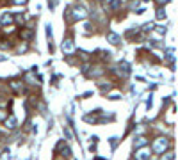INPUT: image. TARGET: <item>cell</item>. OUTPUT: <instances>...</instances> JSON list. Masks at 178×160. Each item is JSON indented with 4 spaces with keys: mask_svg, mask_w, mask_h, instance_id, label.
Returning <instances> with one entry per match:
<instances>
[{
    "mask_svg": "<svg viewBox=\"0 0 178 160\" xmlns=\"http://www.w3.org/2000/svg\"><path fill=\"white\" fill-rule=\"evenodd\" d=\"M12 87H14L16 91H20V89H21L23 85H20V82H12Z\"/></svg>",
    "mask_w": 178,
    "mask_h": 160,
    "instance_id": "9",
    "label": "cell"
},
{
    "mask_svg": "<svg viewBox=\"0 0 178 160\" xmlns=\"http://www.w3.org/2000/svg\"><path fill=\"white\" fill-rule=\"evenodd\" d=\"M148 157H150V150H148V148H144V150H139V151H137L136 160H146Z\"/></svg>",
    "mask_w": 178,
    "mask_h": 160,
    "instance_id": "2",
    "label": "cell"
},
{
    "mask_svg": "<svg viewBox=\"0 0 178 160\" xmlns=\"http://www.w3.org/2000/svg\"><path fill=\"white\" fill-rule=\"evenodd\" d=\"M2 21H4V23H11V21H12V16H11V14H4V16H2Z\"/></svg>",
    "mask_w": 178,
    "mask_h": 160,
    "instance_id": "8",
    "label": "cell"
},
{
    "mask_svg": "<svg viewBox=\"0 0 178 160\" xmlns=\"http://www.w3.org/2000/svg\"><path fill=\"white\" fill-rule=\"evenodd\" d=\"M159 2H168V0H159Z\"/></svg>",
    "mask_w": 178,
    "mask_h": 160,
    "instance_id": "14",
    "label": "cell"
},
{
    "mask_svg": "<svg viewBox=\"0 0 178 160\" xmlns=\"http://www.w3.org/2000/svg\"><path fill=\"white\" fill-rule=\"evenodd\" d=\"M109 41H111L112 45H118V43H119V37H118L116 34H109Z\"/></svg>",
    "mask_w": 178,
    "mask_h": 160,
    "instance_id": "7",
    "label": "cell"
},
{
    "mask_svg": "<svg viewBox=\"0 0 178 160\" xmlns=\"http://www.w3.org/2000/svg\"><path fill=\"white\" fill-rule=\"evenodd\" d=\"M160 160H173V153H168L166 157H162Z\"/></svg>",
    "mask_w": 178,
    "mask_h": 160,
    "instance_id": "10",
    "label": "cell"
},
{
    "mask_svg": "<svg viewBox=\"0 0 178 160\" xmlns=\"http://www.w3.org/2000/svg\"><path fill=\"white\" fill-rule=\"evenodd\" d=\"M168 144H169L168 139H162V137H160V139H157V141L153 142V150H155L157 153H164V150L168 148Z\"/></svg>",
    "mask_w": 178,
    "mask_h": 160,
    "instance_id": "1",
    "label": "cell"
},
{
    "mask_svg": "<svg viewBox=\"0 0 178 160\" xmlns=\"http://www.w3.org/2000/svg\"><path fill=\"white\" fill-rule=\"evenodd\" d=\"M73 11H75V12H73V16H75V18H78V20L86 18V9H84V7H75Z\"/></svg>",
    "mask_w": 178,
    "mask_h": 160,
    "instance_id": "3",
    "label": "cell"
},
{
    "mask_svg": "<svg viewBox=\"0 0 178 160\" xmlns=\"http://www.w3.org/2000/svg\"><path fill=\"white\" fill-rule=\"evenodd\" d=\"M157 16H159V18H164V16H166V12H164L162 9H159V12H157Z\"/></svg>",
    "mask_w": 178,
    "mask_h": 160,
    "instance_id": "11",
    "label": "cell"
},
{
    "mask_svg": "<svg viewBox=\"0 0 178 160\" xmlns=\"http://www.w3.org/2000/svg\"><path fill=\"white\" fill-rule=\"evenodd\" d=\"M5 125H7V128H16V118L14 116H9V119L5 118Z\"/></svg>",
    "mask_w": 178,
    "mask_h": 160,
    "instance_id": "5",
    "label": "cell"
},
{
    "mask_svg": "<svg viewBox=\"0 0 178 160\" xmlns=\"http://www.w3.org/2000/svg\"><path fill=\"white\" fill-rule=\"evenodd\" d=\"M144 144H146V139H144V137H137V139L134 141V146H136V148H141V146H144Z\"/></svg>",
    "mask_w": 178,
    "mask_h": 160,
    "instance_id": "6",
    "label": "cell"
},
{
    "mask_svg": "<svg viewBox=\"0 0 178 160\" xmlns=\"http://www.w3.org/2000/svg\"><path fill=\"white\" fill-rule=\"evenodd\" d=\"M14 2H16V4H25L27 0H14Z\"/></svg>",
    "mask_w": 178,
    "mask_h": 160,
    "instance_id": "13",
    "label": "cell"
},
{
    "mask_svg": "<svg viewBox=\"0 0 178 160\" xmlns=\"http://www.w3.org/2000/svg\"><path fill=\"white\" fill-rule=\"evenodd\" d=\"M7 118V112H4V110H0V119H5Z\"/></svg>",
    "mask_w": 178,
    "mask_h": 160,
    "instance_id": "12",
    "label": "cell"
},
{
    "mask_svg": "<svg viewBox=\"0 0 178 160\" xmlns=\"http://www.w3.org/2000/svg\"><path fill=\"white\" fill-rule=\"evenodd\" d=\"M62 50H64V52H68V53H71V52H73V43H71L70 39H68V41H64V43H62Z\"/></svg>",
    "mask_w": 178,
    "mask_h": 160,
    "instance_id": "4",
    "label": "cell"
}]
</instances>
